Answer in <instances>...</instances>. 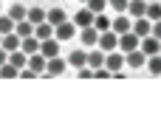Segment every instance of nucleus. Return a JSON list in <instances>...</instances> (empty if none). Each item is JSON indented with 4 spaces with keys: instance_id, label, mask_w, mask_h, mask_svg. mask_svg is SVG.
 Masks as SVG:
<instances>
[{
    "instance_id": "obj_2",
    "label": "nucleus",
    "mask_w": 161,
    "mask_h": 118,
    "mask_svg": "<svg viewBox=\"0 0 161 118\" xmlns=\"http://www.w3.org/2000/svg\"><path fill=\"white\" fill-rule=\"evenodd\" d=\"M99 48L105 51V54H110V51H116L119 48V34L110 28V31H102L99 34Z\"/></svg>"
},
{
    "instance_id": "obj_17",
    "label": "nucleus",
    "mask_w": 161,
    "mask_h": 118,
    "mask_svg": "<svg viewBox=\"0 0 161 118\" xmlns=\"http://www.w3.org/2000/svg\"><path fill=\"white\" fill-rule=\"evenodd\" d=\"M45 65H48V59H45L42 54H31V56H28V68H31V70H37L40 76L45 73Z\"/></svg>"
},
{
    "instance_id": "obj_11",
    "label": "nucleus",
    "mask_w": 161,
    "mask_h": 118,
    "mask_svg": "<svg viewBox=\"0 0 161 118\" xmlns=\"http://www.w3.org/2000/svg\"><path fill=\"white\" fill-rule=\"evenodd\" d=\"M110 28H113L116 34H127V31H133V17H130V14H119Z\"/></svg>"
},
{
    "instance_id": "obj_20",
    "label": "nucleus",
    "mask_w": 161,
    "mask_h": 118,
    "mask_svg": "<svg viewBox=\"0 0 161 118\" xmlns=\"http://www.w3.org/2000/svg\"><path fill=\"white\" fill-rule=\"evenodd\" d=\"M110 25H113V20H110L105 11H99V14L93 17V28H96L99 34H102V31H110Z\"/></svg>"
},
{
    "instance_id": "obj_39",
    "label": "nucleus",
    "mask_w": 161,
    "mask_h": 118,
    "mask_svg": "<svg viewBox=\"0 0 161 118\" xmlns=\"http://www.w3.org/2000/svg\"><path fill=\"white\" fill-rule=\"evenodd\" d=\"M79 3H88V0H79Z\"/></svg>"
},
{
    "instance_id": "obj_24",
    "label": "nucleus",
    "mask_w": 161,
    "mask_h": 118,
    "mask_svg": "<svg viewBox=\"0 0 161 118\" xmlns=\"http://www.w3.org/2000/svg\"><path fill=\"white\" fill-rule=\"evenodd\" d=\"M20 48H23L28 56H31V54H40V39H37V37H25V39L20 42Z\"/></svg>"
},
{
    "instance_id": "obj_15",
    "label": "nucleus",
    "mask_w": 161,
    "mask_h": 118,
    "mask_svg": "<svg viewBox=\"0 0 161 118\" xmlns=\"http://www.w3.org/2000/svg\"><path fill=\"white\" fill-rule=\"evenodd\" d=\"M68 65H71V68H82V65H88V51H85V48L71 51V54H68Z\"/></svg>"
},
{
    "instance_id": "obj_18",
    "label": "nucleus",
    "mask_w": 161,
    "mask_h": 118,
    "mask_svg": "<svg viewBox=\"0 0 161 118\" xmlns=\"http://www.w3.org/2000/svg\"><path fill=\"white\" fill-rule=\"evenodd\" d=\"M127 14H130L133 20L144 17V14H147V3H144V0H130V6H127Z\"/></svg>"
},
{
    "instance_id": "obj_6",
    "label": "nucleus",
    "mask_w": 161,
    "mask_h": 118,
    "mask_svg": "<svg viewBox=\"0 0 161 118\" xmlns=\"http://www.w3.org/2000/svg\"><path fill=\"white\" fill-rule=\"evenodd\" d=\"M79 39H82V45H85V48H96V45H99V31H96L93 25L79 28Z\"/></svg>"
},
{
    "instance_id": "obj_34",
    "label": "nucleus",
    "mask_w": 161,
    "mask_h": 118,
    "mask_svg": "<svg viewBox=\"0 0 161 118\" xmlns=\"http://www.w3.org/2000/svg\"><path fill=\"white\" fill-rule=\"evenodd\" d=\"M20 79H40V73H37V70H31V68L25 65V68H20Z\"/></svg>"
},
{
    "instance_id": "obj_4",
    "label": "nucleus",
    "mask_w": 161,
    "mask_h": 118,
    "mask_svg": "<svg viewBox=\"0 0 161 118\" xmlns=\"http://www.w3.org/2000/svg\"><path fill=\"white\" fill-rule=\"evenodd\" d=\"M65 68H68V59H62V56H51L48 65H45V73H42V76H62Z\"/></svg>"
},
{
    "instance_id": "obj_26",
    "label": "nucleus",
    "mask_w": 161,
    "mask_h": 118,
    "mask_svg": "<svg viewBox=\"0 0 161 118\" xmlns=\"http://www.w3.org/2000/svg\"><path fill=\"white\" fill-rule=\"evenodd\" d=\"M0 76L3 79H20V68H14L11 62H6V65H0Z\"/></svg>"
},
{
    "instance_id": "obj_3",
    "label": "nucleus",
    "mask_w": 161,
    "mask_h": 118,
    "mask_svg": "<svg viewBox=\"0 0 161 118\" xmlns=\"http://www.w3.org/2000/svg\"><path fill=\"white\" fill-rule=\"evenodd\" d=\"M74 34H76V25H74V20H65V23L54 25V37H57L59 42H68Z\"/></svg>"
},
{
    "instance_id": "obj_31",
    "label": "nucleus",
    "mask_w": 161,
    "mask_h": 118,
    "mask_svg": "<svg viewBox=\"0 0 161 118\" xmlns=\"http://www.w3.org/2000/svg\"><path fill=\"white\" fill-rule=\"evenodd\" d=\"M85 6H88L93 14H99V11H105V8H108V0H88Z\"/></svg>"
},
{
    "instance_id": "obj_32",
    "label": "nucleus",
    "mask_w": 161,
    "mask_h": 118,
    "mask_svg": "<svg viewBox=\"0 0 161 118\" xmlns=\"http://www.w3.org/2000/svg\"><path fill=\"white\" fill-rule=\"evenodd\" d=\"M76 76L79 79H93V68L91 65H82V68H76Z\"/></svg>"
},
{
    "instance_id": "obj_37",
    "label": "nucleus",
    "mask_w": 161,
    "mask_h": 118,
    "mask_svg": "<svg viewBox=\"0 0 161 118\" xmlns=\"http://www.w3.org/2000/svg\"><path fill=\"white\" fill-rule=\"evenodd\" d=\"M0 14H3V0H0Z\"/></svg>"
},
{
    "instance_id": "obj_25",
    "label": "nucleus",
    "mask_w": 161,
    "mask_h": 118,
    "mask_svg": "<svg viewBox=\"0 0 161 118\" xmlns=\"http://www.w3.org/2000/svg\"><path fill=\"white\" fill-rule=\"evenodd\" d=\"M147 70H150L153 76H161V54H153V56H147Z\"/></svg>"
},
{
    "instance_id": "obj_21",
    "label": "nucleus",
    "mask_w": 161,
    "mask_h": 118,
    "mask_svg": "<svg viewBox=\"0 0 161 118\" xmlns=\"http://www.w3.org/2000/svg\"><path fill=\"white\" fill-rule=\"evenodd\" d=\"M8 62H11L14 68H25V65H28V54H25L23 48H17V51L8 54Z\"/></svg>"
},
{
    "instance_id": "obj_23",
    "label": "nucleus",
    "mask_w": 161,
    "mask_h": 118,
    "mask_svg": "<svg viewBox=\"0 0 161 118\" xmlns=\"http://www.w3.org/2000/svg\"><path fill=\"white\" fill-rule=\"evenodd\" d=\"M20 42H23V39H20L14 31H11V34H3V48H6L8 54H11V51H17V48H20Z\"/></svg>"
},
{
    "instance_id": "obj_33",
    "label": "nucleus",
    "mask_w": 161,
    "mask_h": 118,
    "mask_svg": "<svg viewBox=\"0 0 161 118\" xmlns=\"http://www.w3.org/2000/svg\"><path fill=\"white\" fill-rule=\"evenodd\" d=\"M93 79H113V70H108V68L102 65V68L93 70Z\"/></svg>"
},
{
    "instance_id": "obj_22",
    "label": "nucleus",
    "mask_w": 161,
    "mask_h": 118,
    "mask_svg": "<svg viewBox=\"0 0 161 118\" xmlns=\"http://www.w3.org/2000/svg\"><path fill=\"white\" fill-rule=\"evenodd\" d=\"M6 14H8V17L14 20V23H20V20H25V17H28V8H25L23 3H14V6H11V8L6 11Z\"/></svg>"
},
{
    "instance_id": "obj_9",
    "label": "nucleus",
    "mask_w": 161,
    "mask_h": 118,
    "mask_svg": "<svg viewBox=\"0 0 161 118\" xmlns=\"http://www.w3.org/2000/svg\"><path fill=\"white\" fill-rule=\"evenodd\" d=\"M147 56H153V54H161V39H156L153 34H147V37H142V45H139Z\"/></svg>"
},
{
    "instance_id": "obj_10",
    "label": "nucleus",
    "mask_w": 161,
    "mask_h": 118,
    "mask_svg": "<svg viewBox=\"0 0 161 118\" xmlns=\"http://www.w3.org/2000/svg\"><path fill=\"white\" fill-rule=\"evenodd\" d=\"M93 17H96V14L85 6L82 11H76V14H74V25H76V28H88V25H93Z\"/></svg>"
},
{
    "instance_id": "obj_29",
    "label": "nucleus",
    "mask_w": 161,
    "mask_h": 118,
    "mask_svg": "<svg viewBox=\"0 0 161 118\" xmlns=\"http://www.w3.org/2000/svg\"><path fill=\"white\" fill-rule=\"evenodd\" d=\"M14 31V20L8 14H0V34H11Z\"/></svg>"
},
{
    "instance_id": "obj_19",
    "label": "nucleus",
    "mask_w": 161,
    "mask_h": 118,
    "mask_svg": "<svg viewBox=\"0 0 161 118\" xmlns=\"http://www.w3.org/2000/svg\"><path fill=\"white\" fill-rule=\"evenodd\" d=\"M45 20H48L51 25H59V23L68 20V14H65V8H48V11H45Z\"/></svg>"
},
{
    "instance_id": "obj_13",
    "label": "nucleus",
    "mask_w": 161,
    "mask_h": 118,
    "mask_svg": "<svg viewBox=\"0 0 161 118\" xmlns=\"http://www.w3.org/2000/svg\"><path fill=\"white\" fill-rule=\"evenodd\" d=\"M14 34H17L20 39L34 37V23H31V20H20V23H14Z\"/></svg>"
},
{
    "instance_id": "obj_1",
    "label": "nucleus",
    "mask_w": 161,
    "mask_h": 118,
    "mask_svg": "<svg viewBox=\"0 0 161 118\" xmlns=\"http://www.w3.org/2000/svg\"><path fill=\"white\" fill-rule=\"evenodd\" d=\"M139 45H142V37H139V34H133V31L119 34V51H122V54H130V51H136Z\"/></svg>"
},
{
    "instance_id": "obj_5",
    "label": "nucleus",
    "mask_w": 161,
    "mask_h": 118,
    "mask_svg": "<svg viewBox=\"0 0 161 118\" xmlns=\"http://www.w3.org/2000/svg\"><path fill=\"white\" fill-rule=\"evenodd\" d=\"M105 68H108V70H113V73H116V70H122V68H125V54H122L119 48H116V51H110V54H105Z\"/></svg>"
},
{
    "instance_id": "obj_38",
    "label": "nucleus",
    "mask_w": 161,
    "mask_h": 118,
    "mask_svg": "<svg viewBox=\"0 0 161 118\" xmlns=\"http://www.w3.org/2000/svg\"><path fill=\"white\" fill-rule=\"evenodd\" d=\"M0 45H3V34H0Z\"/></svg>"
},
{
    "instance_id": "obj_14",
    "label": "nucleus",
    "mask_w": 161,
    "mask_h": 118,
    "mask_svg": "<svg viewBox=\"0 0 161 118\" xmlns=\"http://www.w3.org/2000/svg\"><path fill=\"white\" fill-rule=\"evenodd\" d=\"M153 31V20H147V17H139V20H133V34H139V37H147Z\"/></svg>"
},
{
    "instance_id": "obj_35",
    "label": "nucleus",
    "mask_w": 161,
    "mask_h": 118,
    "mask_svg": "<svg viewBox=\"0 0 161 118\" xmlns=\"http://www.w3.org/2000/svg\"><path fill=\"white\" fill-rule=\"evenodd\" d=\"M150 34H153L156 39H161V20H156V23H153V31H150Z\"/></svg>"
},
{
    "instance_id": "obj_36",
    "label": "nucleus",
    "mask_w": 161,
    "mask_h": 118,
    "mask_svg": "<svg viewBox=\"0 0 161 118\" xmlns=\"http://www.w3.org/2000/svg\"><path fill=\"white\" fill-rule=\"evenodd\" d=\"M6 62H8V51L0 45V65H6Z\"/></svg>"
},
{
    "instance_id": "obj_28",
    "label": "nucleus",
    "mask_w": 161,
    "mask_h": 118,
    "mask_svg": "<svg viewBox=\"0 0 161 118\" xmlns=\"http://www.w3.org/2000/svg\"><path fill=\"white\" fill-rule=\"evenodd\" d=\"M147 20H161V3H147V14H144Z\"/></svg>"
},
{
    "instance_id": "obj_30",
    "label": "nucleus",
    "mask_w": 161,
    "mask_h": 118,
    "mask_svg": "<svg viewBox=\"0 0 161 118\" xmlns=\"http://www.w3.org/2000/svg\"><path fill=\"white\" fill-rule=\"evenodd\" d=\"M108 6H110L113 11H119V14H127V6H130V0H108Z\"/></svg>"
},
{
    "instance_id": "obj_12",
    "label": "nucleus",
    "mask_w": 161,
    "mask_h": 118,
    "mask_svg": "<svg viewBox=\"0 0 161 118\" xmlns=\"http://www.w3.org/2000/svg\"><path fill=\"white\" fill-rule=\"evenodd\" d=\"M88 65H91L93 70L105 65V51H102L99 45H96V48H88Z\"/></svg>"
},
{
    "instance_id": "obj_7",
    "label": "nucleus",
    "mask_w": 161,
    "mask_h": 118,
    "mask_svg": "<svg viewBox=\"0 0 161 118\" xmlns=\"http://www.w3.org/2000/svg\"><path fill=\"white\" fill-rule=\"evenodd\" d=\"M40 54H42L45 59H51V56H59V39H57V37H51V39H42V42H40Z\"/></svg>"
},
{
    "instance_id": "obj_8",
    "label": "nucleus",
    "mask_w": 161,
    "mask_h": 118,
    "mask_svg": "<svg viewBox=\"0 0 161 118\" xmlns=\"http://www.w3.org/2000/svg\"><path fill=\"white\" fill-rule=\"evenodd\" d=\"M125 65H130V68H144V65H147V54H144L142 48H136V51L125 54Z\"/></svg>"
},
{
    "instance_id": "obj_16",
    "label": "nucleus",
    "mask_w": 161,
    "mask_h": 118,
    "mask_svg": "<svg viewBox=\"0 0 161 118\" xmlns=\"http://www.w3.org/2000/svg\"><path fill=\"white\" fill-rule=\"evenodd\" d=\"M34 37H37L40 42H42V39H51V37H54V25H51L48 20L40 23V25H34Z\"/></svg>"
},
{
    "instance_id": "obj_27",
    "label": "nucleus",
    "mask_w": 161,
    "mask_h": 118,
    "mask_svg": "<svg viewBox=\"0 0 161 118\" xmlns=\"http://www.w3.org/2000/svg\"><path fill=\"white\" fill-rule=\"evenodd\" d=\"M25 20H31L34 25H40V23H45V11L40 8V6H34V8H28V17Z\"/></svg>"
}]
</instances>
